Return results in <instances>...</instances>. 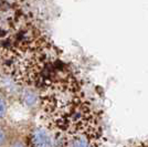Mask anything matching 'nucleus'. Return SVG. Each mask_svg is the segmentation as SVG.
<instances>
[{
  "instance_id": "obj_1",
  "label": "nucleus",
  "mask_w": 148,
  "mask_h": 147,
  "mask_svg": "<svg viewBox=\"0 0 148 147\" xmlns=\"http://www.w3.org/2000/svg\"><path fill=\"white\" fill-rule=\"evenodd\" d=\"M41 104L48 124L64 133L93 113L76 80L59 71L42 86Z\"/></svg>"
},
{
  "instance_id": "obj_5",
  "label": "nucleus",
  "mask_w": 148,
  "mask_h": 147,
  "mask_svg": "<svg viewBox=\"0 0 148 147\" xmlns=\"http://www.w3.org/2000/svg\"><path fill=\"white\" fill-rule=\"evenodd\" d=\"M7 112H8V102L2 95H0V120L6 116Z\"/></svg>"
},
{
  "instance_id": "obj_3",
  "label": "nucleus",
  "mask_w": 148,
  "mask_h": 147,
  "mask_svg": "<svg viewBox=\"0 0 148 147\" xmlns=\"http://www.w3.org/2000/svg\"><path fill=\"white\" fill-rule=\"evenodd\" d=\"M101 128L92 113L65 132L62 147H99Z\"/></svg>"
},
{
  "instance_id": "obj_7",
  "label": "nucleus",
  "mask_w": 148,
  "mask_h": 147,
  "mask_svg": "<svg viewBox=\"0 0 148 147\" xmlns=\"http://www.w3.org/2000/svg\"><path fill=\"white\" fill-rule=\"evenodd\" d=\"M12 147H25V145H23L22 143H19V142H17V143H14V144H13Z\"/></svg>"
},
{
  "instance_id": "obj_4",
  "label": "nucleus",
  "mask_w": 148,
  "mask_h": 147,
  "mask_svg": "<svg viewBox=\"0 0 148 147\" xmlns=\"http://www.w3.org/2000/svg\"><path fill=\"white\" fill-rule=\"evenodd\" d=\"M29 147H53L52 137L44 127H36L29 135Z\"/></svg>"
},
{
  "instance_id": "obj_6",
  "label": "nucleus",
  "mask_w": 148,
  "mask_h": 147,
  "mask_svg": "<svg viewBox=\"0 0 148 147\" xmlns=\"http://www.w3.org/2000/svg\"><path fill=\"white\" fill-rule=\"evenodd\" d=\"M5 142H6V134L2 129L0 128V145H2Z\"/></svg>"
},
{
  "instance_id": "obj_2",
  "label": "nucleus",
  "mask_w": 148,
  "mask_h": 147,
  "mask_svg": "<svg viewBox=\"0 0 148 147\" xmlns=\"http://www.w3.org/2000/svg\"><path fill=\"white\" fill-rule=\"evenodd\" d=\"M6 64L13 79L28 86L41 85L58 71H53L56 52L43 38H28L12 45Z\"/></svg>"
}]
</instances>
